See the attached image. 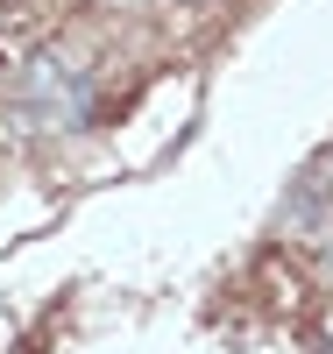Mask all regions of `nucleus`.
I'll return each mask as SVG.
<instances>
[{"mask_svg": "<svg viewBox=\"0 0 333 354\" xmlns=\"http://www.w3.org/2000/svg\"><path fill=\"white\" fill-rule=\"evenodd\" d=\"M312 277H319V290L333 298V241H319V248H312Z\"/></svg>", "mask_w": 333, "mask_h": 354, "instance_id": "f257e3e1", "label": "nucleus"}]
</instances>
